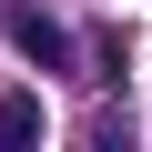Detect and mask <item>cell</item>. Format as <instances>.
<instances>
[{"instance_id": "2", "label": "cell", "mask_w": 152, "mask_h": 152, "mask_svg": "<svg viewBox=\"0 0 152 152\" xmlns=\"http://www.w3.org/2000/svg\"><path fill=\"white\" fill-rule=\"evenodd\" d=\"M41 142V102L31 91H0V152H31Z\"/></svg>"}, {"instance_id": "1", "label": "cell", "mask_w": 152, "mask_h": 152, "mask_svg": "<svg viewBox=\"0 0 152 152\" xmlns=\"http://www.w3.org/2000/svg\"><path fill=\"white\" fill-rule=\"evenodd\" d=\"M10 41H20V61H31V71H71V31H61V20L10 10Z\"/></svg>"}, {"instance_id": "3", "label": "cell", "mask_w": 152, "mask_h": 152, "mask_svg": "<svg viewBox=\"0 0 152 152\" xmlns=\"http://www.w3.org/2000/svg\"><path fill=\"white\" fill-rule=\"evenodd\" d=\"M91 152H132V122H102V132H91Z\"/></svg>"}]
</instances>
